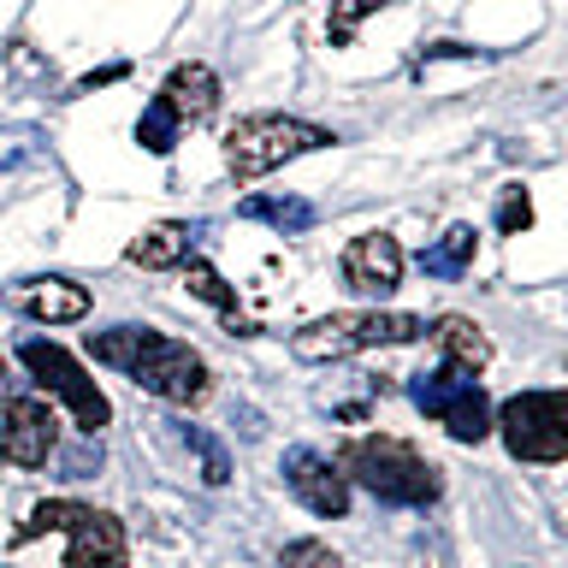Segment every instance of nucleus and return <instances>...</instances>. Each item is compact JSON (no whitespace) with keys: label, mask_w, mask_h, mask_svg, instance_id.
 I'll return each instance as SVG.
<instances>
[{"label":"nucleus","mask_w":568,"mask_h":568,"mask_svg":"<svg viewBox=\"0 0 568 568\" xmlns=\"http://www.w3.org/2000/svg\"><path fill=\"white\" fill-rule=\"evenodd\" d=\"M527 225H532V202H527L521 184H509L504 202H497V231H504V237H521Z\"/></svg>","instance_id":"5701e85b"},{"label":"nucleus","mask_w":568,"mask_h":568,"mask_svg":"<svg viewBox=\"0 0 568 568\" xmlns=\"http://www.w3.org/2000/svg\"><path fill=\"white\" fill-rule=\"evenodd\" d=\"M433 344L444 349V367H456V373H479L491 362V337L474 326L468 314H444L433 320Z\"/></svg>","instance_id":"4468645a"},{"label":"nucleus","mask_w":568,"mask_h":568,"mask_svg":"<svg viewBox=\"0 0 568 568\" xmlns=\"http://www.w3.org/2000/svg\"><path fill=\"white\" fill-rule=\"evenodd\" d=\"M284 486H291L314 515H326V521L349 515V479L337 474L326 456H314V450H284Z\"/></svg>","instance_id":"9d476101"},{"label":"nucleus","mask_w":568,"mask_h":568,"mask_svg":"<svg viewBox=\"0 0 568 568\" xmlns=\"http://www.w3.org/2000/svg\"><path fill=\"white\" fill-rule=\"evenodd\" d=\"M178 131H184V124H178V119H172L160 101H149V106H142V119H136V142H142L149 154H172Z\"/></svg>","instance_id":"6ab92c4d"},{"label":"nucleus","mask_w":568,"mask_h":568,"mask_svg":"<svg viewBox=\"0 0 568 568\" xmlns=\"http://www.w3.org/2000/svg\"><path fill=\"white\" fill-rule=\"evenodd\" d=\"M53 420L36 397H24V390H0V456L12 462V468H42V462L53 456V444H60V433H53Z\"/></svg>","instance_id":"1a4fd4ad"},{"label":"nucleus","mask_w":568,"mask_h":568,"mask_svg":"<svg viewBox=\"0 0 568 568\" xmlns=\"http://www.w3.org/2000/svg\"><path fill=\"white\" fill-rule=\"evenodd\" d=\"M42 532H65V568H131V545H124L119 515L71 504V497H48L30 509V521L12 532L18 545L42 539Z\"/></svg>","instance_id":"7ed1b4c3"},{"label":"nucleus","mask_w":568,"mask_h":568,"mask_svg":"<svg viewBox=\"0 0 568 568\" xmlns=\"http://www.w3.org/2000/svg\"><path fill=\"white\" fill-rule=\"evenodd\" d=\"M278 568H344V562H337V550L320 545V539H291L278 550Z\"/></svg>","instance_id":"412c9836"},{"label":"nucleus","mask_w":568,"mask_h":568,"mask_svg":"<svg viewBox=\"0 0 568 568\" xmlns=\"http://www.w3.org/2000/svg\"><path fill=\"white\" fill-rule=\"evenodd\" d=\"M497 433H504L515 462H550L568 456V390H521L497 408Z\"/></svg>","instance_id":"423d86ee"},{"label":"nucleus","mask_w":568,"mask_h":568,"mask_svg":"<svg viewBox=\"0 0 568 568\" xmlns=\"http://www.w3.org/2000/svg\"><path fill=\"white\" fill-rule=\"evenodd\" d=\"M12 302L30 320H42V326H65V320L89 314V291H83V284H71V278H24L12 291Z\"/></svg>","instance_id":"ddd939ff"},{"label":"nucleus","mask_w":568,"mask_h":568,"mask_svg":"<svg viewBox=\"0 0 568 568\" xmlns=\"http://www.w3.org/2000/svg\"><path fill=\"white\" fill-rule=\"evenodd\" d=\"M89 355H95L101 367H119L124 379H136L160 403L190 408V403L207 397V362L184 344V337H172V332L106 326V332H89Z\"/></svg>","instance_id":"f257e3e1"},{"label":"nucleus","mask_w":568,"mask_h":568,"mask_svg":"<svg viewBox=\"0 0 568 568\" xmlns=\"http://www.w3.org/2000/svg\"><path fill=\"white\" fill-rule=\"evenodd\" d=\"M18 362H24V367L36 373V385L53 390V397H60V403L71 408V420H78L89 438H95L106 420H113V403L101 397V385L89 379L83 362H71V355H65L60 344H48V337H30V344L18 349Z\"/></svg>","instance_id":"6e6552de"},{"label":"nucleus","mask_w":568,"mask_h":568,"mask_svg":"<svg viewBox=\"0 0 568 568\" xmlns=\"http://www.w3.org/2000/svg\"><path fill=\"white\" fill-rule=\"evenodd\" d=\"M184 444L195 456H202V479L207 486H225L231 479V456H225V444L213 438V433H202V426H184Z\"/></svg>","instance_id":"aec40b11"},{"label":"nucleus","mask_w":568,"mask_h":568,"mask_svg":"<svg viewBox=\"0 0 568 568\" xmlns=\"http://www.w3.org/2000/svg\"><path fill=\"white\" fill-rule=\"evenodd\" d=\"M379 7H385V0H332V48H344L349 36H355V24L373 18Z\"/></svg>","instance_id":"4be33fe9"},{"label":"nucleus","mask_w":568,"mask_h":568,"mask_svg":"<svg viewBox=\"0 0 568 568\" xmlns=\"http://www.w3.org/2000/svg\"><path fill=\"white\" fill-rule=\"evenodd\" d=\"M0 373H7V355H0Z\"/></svg>","instance_id":"393cba45"},{"label":"nucleus","mask_w":568,"mask_h":568,"mask_svg":"<svg viewBox=\"0 0 568 568\" xmlns=\"http://www.w3.org/2000/svg\"><path fill=\"white\" fill-rule=\"evenodd\" d=\"M332 131H320V124L308 119H291V113H248L225 131V166L237 184H255V178H266L273 166H284V160L296 154H314L326 149Z\"/></svg>","instance_id":"20e7f679"},{"label":"nucleus","mask_w":568,"mask_h":568,"mask_svg":"<svg viewBox=\"0 0 568 568\" xmlns=\"http://www.w3.org/2000/svg\"><path fill=\"white\" fill-rule=\"evenodd\" d=\"M426 332V320L415 314H326V320H308L291 349L296 362H337V355H355V349H379V344H415Z\"/></svg>","instance_id":"39448f33"},{"label":"nucleus","mask_w":568,"mask_h":568,"mask_svg":"<svg viewBox=\"0 0 568 568\" xmlns=\"http://www.w3.org/2000/svg\"><path fill=\"white\" fill-rule=\"evenodd\" d=\"M190 237H195L190 225L160 220V225L142 231V237H131L124 261H131V266H149V273H160V266H184V261H190Z\"/></svg>","instance_id":"2eb2a0df"},{"label":"nucleus","mask_w":568,"mask_h":568,"mask_svg":"<svg viewBox=\"0 0 568 568\" xmlns=\"http://www.w3.org/2000/svg\"><path fill=\"white\" fill-rule=\"evenodd\" d=\"M178 124H202L213 119V106H220V78L202 65V60H184V65H172L166 71V83H160V95H154Z\"/></svg>","instance_id":"f8f14e48"},{"label":"nucleus","mask_w":568,"mask_h":568,"mask_svg":"<svg viewBox=\"0 0 568 568\" xmlns=\"http://www.w3.org/2000/svg\"><path fill=\"white\" fill-rule=\"evenodd\" d=\"M337 474L344 479H362V486L379 497V504H403V509H420V504H438L444 491V474L426 462L415 444L403 438H349L344 450H337Z\"/></svg>","instance_id":"f03ea898"},{"label":"nucleus","mask_w":568,"mask_h":568,"mask_svg":"<svg viewBox=\"0 0 568 568\" xmlns=\"http://www.w3.org/2000/svg\"><path fill=\"white\" fill-rule=\"evenodd\" d=\"M243 220H261V225H273L278 237H296V231L314 225V202H296V195H248Z\"/></svg>","instance_id":"f3484780"},{"label":"nucleus","mask_w":568,"mask_h":568,"mask_svg":"<svg viewBox=\"0 0 568 568\" xmlns=\"http://www.w3.org/2000/svg\"><path fill=\"white\" fill-rule=\"evenodd\" d=\"M408 397H415V408H426L433 420L450 426L456 444H479L491 433V403H486V390H479L474 373H456V367L415 373V379H408Z\"/></svg>","instance_id":"0eeeda50"},{"label":"nucleus","mask_w":568,"mask_h":568,"mask_svg":"<svg viewBox=\"0 0 568 568\" xmlns=\"http://www.w3.org/2000/svg\"><path fill=\"white\" fill-rule=\"evenodd\" d=\"M337 273H344L349 291L385 296V291H397V284H403V248H397V237H385V231H367V237H355L344 248Z\"/></svg>","instance_id":"9b49d317"},{"label":"nucleus","mask_w":568,"mask_h":568,"mask_svg":"<svg viewBox=\"0 0 568 568\" xmlns=\"http://www.w3.org/2000/svg\"><path fill=\"white\" fill-rule=\"evenodd\" d=\"M474 243H479L474 225H450L433 248H420V266H426L433 278H462V273L474 266Z\"/></svg>","instance_id":"a211bd4d"},{"label":"nucleus","mask_w":568,"mask_h":568,"mask_svg":"<svg viewBox=\"0 0 568 568\" xmlns=\"http://www.w3.org/2000/svg\"><path fill=\"white\" fill-rule=\"evenodd\" d=\"M184 278H190V296L213 302V308H220V314L231 320V332H237V337H255V332H261L255 320H243V314H237V291H231V284H225L220 273H213L207 261H184Z\"/></svg>","instance_id":"dca6fc26"},{"label":"nucleus","mask_w":568,"mask_h":568,"mask_svg":"<svg viewBox=\"0 0 568 568\" xmlns=\"http://www.w3.org/2000/svg\"><path fill=\"white\" fill-rule=\"evenodd\" d=\"M124 71H131V65H101V71H89V78H78V89H71V95H95V89H106V83H119L124 78Z\"/></svg>","instance_id":"b1692460"}]
</instances>
